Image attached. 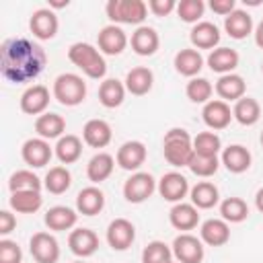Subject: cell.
Wrapping results in <instances>:
<instances>
[{
  "instance_id": "15",
  "label": "cell",
  "mask_w": 263,
  "mask_h": 263,
  "mask_svg": "<svg viewBox=\"0 0 263 263\" xmlns=\"http://www.w3.org/2000/svg\"><path fill=\"white\" fill-rule=\"evenodd\" d=\"M201 117H203V123L210 129H224L232 121V109H230L228 103H224L220 99H214V101L203 105Z\"/></svg>"
},
{
  "instance_id": "2",
  "label": "cell",
  "mask_w": 263,
  "mask_h": 263,
  "mask_svg": "<svg viewBox=\"0 0 263 263\" xmlns=\"http://www.w3.org/2000/svg\"><path fill=\"white\" fill-rule=\"evenodd\" d=\"M164 160L173 166H189L193 158V138L183 127H173L162 138Z\"/></svg>"
},
{
  "instance_id": "16",
  "label": "cell",
  "mask_w": 263,
  "mask_h": 263,
  "mask_svg": "<svg viewBox=\"0 0 263 263\" xmlns=\"http://www.w3.org/2000/svg\"><path fill=\"white\" fill-rule=\"evenodd\" d=\"M68 247L76 257L84 259V257H90V255L97 253L99 236L90 228H74L68 236Z\"/></svg>"
},
{
  "instance_id": "31",
  "label": "cell",
  "mask_w": 263,
  "mask_h": 263,
  "mask_svg": "<svg viewBox=\"0 0 263 263\" xmlns=\"http://www.w3.org/2000/svg\"><path fill=\"white\" fill-rule=\"evenodd\" d=\"M113 168H115V158L111 154H107V152H99V154H95L88 160V164H86V177L92 183H103V181H107L111 177Z\"/></svg>"
},
{
  "instance_id": "47",
  "label": "cell",
  "mask_w": 263,
  "mask_h": 263,
  "mask_svg": "<svg viewBox=\"0 0 263 263\" xmlns=\"http://www.w3.org/2000/svg\"><path fill=\"white\" fill-rule=\"evenodd\" d=\"M148 10L156 16H166L173 10H177V2L175 0H150L148 2Z\"/></svg>"
},
{
  "instance_id": "53",
  "label": "cell",
  "mask_w": 263,
  "mask_h": 263,
  "mask_svg": "<svg viewBox=\"0 0 263 263\" xmlns=\"http://www.w3.org/2000/svg\"><path fill=\"white\" fill-rule=\"evenodd\" d=\"M261 146H263V132H261Z\"/></svg>"
},
{
  "instance_id": "10",
  "label": "cell",
  "mask_w": 263,
  "mask_h": 263,
  "mask_svg": "<svg viewBox=\"0 0 263 263\" xmlns=\"http://www.w3.org/2000/svg\"><path fill=\"white\" fill-rule=\"evenodd\" d=\"M136 240V228L125 218H115L107 226V242L113 251H125Z\"/></svg>"
},
{
  "instance_id": "35",
  "label": "cell",
  "mask_w": 263,
  "mask_h": 263,
  "mask_svg": "<svg viewBox=\"0 0 263 263\" xmlns=\"http://www.w3.org/2000/svg\"><path fill=\"white\" fill-rule=\"evenodd\" d=\"M232 117L240 125H255L259 121V117H261V105L253 97H242V99H238L234 103Z\"/></svg>"
},
{
  "instance_id": "33",
  "label": "cell",
  "mask_w": 263,
  "mask_h": 263,
  "mask_svg": "<svg viewBox=\"0 0 263 263\" xmlns=\"http://www.w3.org/2000/svg\"><path fill=\"white\" fill-rule=\"evenodd\" d=\"M189 195H191V203L197 208V210H210L218 203L220 199V193H218V187L210 181H199L195 183L191 189H189Z\"/></svg>"
},
{
  "instance_id": "41",
  "label": "cell",
  "mask_w": 263,
  "mask_h": 263,
  "mask_svg": "<svg viewBox=\"0 0 263 263\" xmlns=\"http://www.w3.org/2000/svg\"><path fill=\"white\" fill-rule=\"evenodd\" d=\"M212 92H214V86H212V82L208 80V78H191L189 82H187V86H185V95H187V99L191 101V103H210V97H212Z\"/></svg>"
},
{
  "instance_id": "7",
  "label": "cell",
  "mask_w": 263,
  "mask_h": 263,
  "mask_svg": "<svg viewBox=\"0 0 263 263\" xmlns=\"http://www.w3.org/2000/svg\"><path fill=\"white\" fill-rule=\"evenodd\" d=\"M29 251L35 263H58L60 259V245L49 232H35L29 240Z\"/></svg>"
},
{
  "instance_id": "36",
  "label": "cell",
  "mask_w": 263,
  "mask_h": 263,
  "mask_svg": "<svg viewBox=\"0 0 263 263\" xmlns=\"http://www.w3.org/2000/svg\"><path fill=\"white\" fill-rule=\"evenodd\" d=\"M82 154V140L74 134H66L55 144V156L62 164H72Z\"/></svg>"
},
{
  "instance_id": "48",
  "label": "cell",
  "mask_w": 263,
  "mask_h": 263,
  "mask_svg": "<svg viewBox=\"0 0 263 263\" xmlns=\"http://www.w3.org/2000/svg\"><path fill=\"white\" fill-rule=\"evenodd\" d=\"M14 228H16V218H14V214H10L8 210H2V212H0V234L6 236V234H10Z\"/></svg>"
},
{
  "instance_id": "37",
  "label": "cell",
  "mask_w": 263,
  "mask_h": 263,
  "mask_svg": "<svg viewBox=\"0 0 263 263\" xmlns=\"http://www.w3.org/2000/svg\"><path fill=\"white\" fill-rule=\"evenodd\" d=\"M8 203L18 214H35L43 205V197L39 191H14L10 193Z\"/></svg>"
},
{
  "instance_id": "42",
  "label": "cell",
  "mask_w": 263,
  "mask_h": 263,
  "mask_svg": "<svg viewBox=\"0 0 263 263\" xmlns=\"http://www.w3.org/2000/svg\"><path fill=\"white\" fill-rule=\"evenodd\" d=\"M220 148H222V142H220V138L214 132H199L193 138V152L195 154H201V156H218Z\"/></svg>"
},
{
  "instance_id": "24",
  "label": "cell",
  "mask_w": 263,
  "mask_h": 263,
  "mask_svg": "<svg viewBox=\"0 0 263 263\" xmlns=\"http://www.w3.org/2000/svg\"><path fill=\"white\" fill-rule=\"evenodd\" d=\"M238 51L236 49H230V47H216L210 51L208 55V66L212 72H218V74H232V70L238 66Z\"/></svg>"
},
{
  "instance_id": "3",
  "label": "cell",
  "mask_w": 263,
  "mask_h": 263,
  "mask_svg": "<svg viewBox=\"0 0 263 263\" xmlns=\"http://www.w3.org/2000/svg\"><path fill=\"white\" fill-rule=\"evenodd\" d=\"M68 60H70L74 66H78L88 78L99 80V78H103V76L107 74L105 58H103L101 51H99L95 45H90V43H82V41L72 43L70 49H68Z\"/></svg>"
},
{
  "instance_id": "17",
  "label": "cell",
  "mask_w": 263,
  "mask_h": 263,
  "mask_svg": "<svg viewBox=\"0 0 263 263\" xmlns=\"http://www.w3.org/2000/svg\"><path fill=\"white\" fill-rule=\"evenodd\" d=\"M146 160V146L138 140H129L119 146L115 154V162L125 171H138Z\"/></svg>"
},
{
  "instance_id": "18",
  "label": "cell",
  "mask_w": 263,
  "mask_h": 263,
  "mask_svg": "<svg viewBox=\"0 0 263 263\" xmlns=\"http://www.w3.org/2000/svg\"><path fill=\"white\" fill-rule=\"evenodd\" d=\"M113 138L111 125L105 119H88L82 127V140L90 148H105Z\"/></svg>"
},
{
  "instance_id": "44",
  "label": "cell",
  "mask_w": 263,
  "mask_h": 263,
  "mask_svg": "<svg viewBox=\"0 0 263 263\" xmlns=\"http://www.w3.org/2000/svg\"><path fill=\"white\" fill-rule=\"evenodd\" d=\"M203 10H205L203 0H181V2H177V14L185 23H195L197 25L199 18L203 16Z\"/></svg>"
},
{
  "instance_id": "9",
  "label": "cell",
  "mask_w": 263,
  "mask_h": 263,
  "mask_svg": "<svg viewBox=\"0 0 263 263\" xmlns=\"http://www.w3.org/2000/svg\"><path fill=\"white\" fill-rule=\"evenodd\" d=\"M58 27H60V23L51 8H37L29 18V29H31L33 37H37L41 41L53 39L58 33Z\"/></svg>"
},
{
  "instance_id": "4",
  "label": "cell",
  "mask_w": 263,
  "mask_h": 263,
  "mask_svg": "<svg viewBox=\"0 0 263 263\" xmlns=\"http://www.w3.org/2000/svg\"><path fill=\"white\" fill-rule=\"evenodd\" d=\"M84 97H86V82L82 80V76L64 72L53 80V99H58V103L66 107H76L84 101Z\"/></svg>"
},
{
  "instance_id": "14",
  "label": "cell",
  "mask_w": 263,
  "mask_h": 263,
  "mask_svg": "<svg viewBox=\"0 0 263 263\" xmlns=\"http://www.w3.org/2000/svg\"><path fill=\"white\" fill-rule=\"evenodd\" d=\"M97 43H99V51H103L107 55H119L127 45V37H125V31L121 27L107 25L99 31Z\"/></svg>"
},
{
  "instance_id": "25",
  "label": "cell",
  "mask_w": 263,
  "mask_h": 263,
  "mask_svg": "<svg viewBox=\"0 0 263 263\" xmlns=\"http://www.w3.org/2000/svg\"><path fill=\"white\" fill-rule=\"evenodd\" d=\"M245 90H247V84H245V78L238 76V74H224L218 78L216 82V92L220 97V101H238L245 97Z\"/></svg>"
},
{
  "instance_id": "26",
  "label": "cell",
  "mask_w": 263,
  "mask_h": 263,
  "mask_svg": "<svg viewBox=\"0 0 263 263\" xmlns=\"http://www.w3.org/2000/svg\"><path fill=\"white\" fill-rule=\"evenodd\" d=\"M103 208H105V193L95 185L84 187L76 195V210L82 216H97Z\"/></svg>"
},
{
  "instance_id": "23",
  "label": "cell",
  "mask_w": 263,
  "mask_h": 263,
  "mask_svg": "<svg viewBox=\"0 0 263 263\" xmlns=\"http://www.w3.org/2000/svg\"><path fill=\"white\" fill-rule=\"evenodd\" d=\"M189 39L193 43V47L197 49H214L218 43H220V31L214 23L210 21H199L191 33H189Z\"/></svg>"
},
{
  "instance_id": "56",
  "label": "cell",
  "mask_w": 263,
  "mask_h": 263,
  "mask_svg": "<svg viewBox=\"0 0 263 263\" xmlns=\"http://www.w3.org/2000/svg\"><path fill=\"white\" fill-rule=\"evenodd\" d=\"M171 263H175V261H171Z\"/></svg>"
},
{
  "instance_id": "45",
  "label": "cell",
  "mask_w": 263,
  "mask_h": 263,
  "mask_svg": "<svg viewBox=\"0 0 263 263\" xmlns=\"http://www.w3.org/2000/svg\"><path fill=\"white\" fill-rule=\"evenodd\" d=\"M218 166H220L218 156H201V154H193V158H191V162H189L191 173H193L195 177H203V179L216 175Z\"/></svg>"
},
{
  "instance_id": "12",
  "label": "cell",
  "mask_w": 263,
  "mask_h": 263,
  "mask_svg": "<svg viewBox=\"0 0 263 263\" xmlns=\"http://www.w3.org/2000/svg\"><path fill=\"white\" fill-rule=\"evenodd\" d=\"M49 105V88L43 84H33L21 95V111L27 115H43Z\"/></svg>"
},
{
  "instance_id": "50",
  "label": "cell",
  "mask_w": 263,
  "mask_h": 263,
  "mask_svg": "<svg viewBox=\"0 0 263 263\" xmlns=\"http://www.w3.org/2000/svg\"><path fill=\"white\" fill-rule=\"evenodd\" d=\"M255 43L263 49V18H261V23L255 27Z\"/></svg>"
},
{
  "instance_id": "19",
  "label": "cell",
  "mask_w": 263,
  "mask_h": 263,
  "mask_svg": "<svg viewBox=\"0 0 263 263\" xmlns=\"http://www.w3.org/2000/svg\"><path fill=\"white\" fill-rule=\"evenodd\" d=\"M199 238L201 242L210 245V247H222L230 240V228L228 222L222 218H210L201 224L199 228Z\"/></svg>"
},
{
  "instance_id": "46",
  "label": "cell",
  "mask_w": 263,
  "mask_h": 263,
  "mask_svg": "<svg viewBox=\"0 0 263 263\" xmlns=\"http://www.w3.org/2000/svg\"><path fill=\"white\" fill-rule=\"evenodd\" d=\"M23 261V251L14 240L2 238L0 240V263H21Z\"/></svg>"
},
{
  "instance_id": "5",
  "label": "cell",
  "mask_w": 263,
  "mask_h": 263,
  "mask_svg": "<svg viewBox=\"0 0 263 263\" xmlns=\"http://www.w3.org/2000/svg\"><path fill=\"white\" fill-rule=\"evenodd\" d=\"M107 16L121 25H140L148 14V4L144 0H109Z\"/></svg>"
},
{
  "instance_id": "20",
  "label": "cell",
  "mask_w": 263,
  "mask_h": 263,
  "mask_svg": "<svg viewBox=\"0 0 263 263\" xmlns=\"http://www.w3.org/2000/svg\"><path fill=\"white\" fill-rule=\"evenodd\" d=\"M168 222H171L173 228L187 232V230H193V228L199 224V212H197V208H195L193 203H183V201H179V203H175V205L171 208V212H168Z\"/></svg>"
},
{
  "instance_id": "28",
  "label": "cell",
  "mask_w": 263,
  "mask_h": 263,
  "mask_svg": "<svg viewBox=\"0 0 263 263\" xmlns=\"http://www.w3.org/2000/svg\"><path fill=\"white\" fill-rule=\"evenodd\" d=\"M66 129V119L58 113H43L35 119V132L43 140H60Z\"/></svg>"
},
{
  "instance_id": "1",
  "label": "cell",
  "mask_w": 263,
  "mask_h": 263,
  "mask_svg": "<svg viewBox=\"0 0 263 263\" xmlns=\"http://www.w3.org/2000/svg\"><path fill=\"white\" fill-rule=\"evenodd\" d=\"M45 62L43 47L25 37L6 39L0 47V74L14 84L35 80L43 72Z\"/></svg>"
},
{
  "instance_id": "22",
  "label": "cell",
  "mask_w": 263,
  "mask_h": 263,
  "mask_svg": "<svg viewBox=\"0 0 263 263\" xmlns=\"http://www.w3.org/2000/svg\"><path fill=\"white\" fill-rule=\"evenodd\" d=\"M152 84H154V74L146 66H136L125 76V90L136 97L148 95L152 90Z\"/></svg>"
},
{
  "instance_id": "29",
  "label": "cell",
  "mask_w": 263,
  "mask_h": 263,
  "mask_svg": "<svg viewBox=\"0 0 263 263\" xmlns=\"http://www.w3.org/2000/svg\"><path fill=\"white\" fill-rule=\"evenodd\" d=\"M222 164L230 173L240 175V173L249 171V166H251V152L245 146H240V144H232V146L224 148V152H222Z\"/></svg>"
},
{
  "instance_id": "52",
  "label": "cell",
  "mask_w": 263,
  "mask_h": 263,
  "mask_svg": "<svg viewBox=\"0 0 263 263\" xmlns=\"http://www.w3.org/2000/svg\"><path fill=\"white\" fill-rule=\"evenodd\" d=\"M49 6H53V8H64V6H68V2H49Z\"/></svg>"
},
{
  "instance_id": "27",
  "label": "cell",
  "mask_w": 263,
  "mask_h": 263,
  "mask_svg": "<svg viewBox=\"0 0 263 263\" xmlns=\"http://www.w3.org/2000/svg\"><path fill=\"white\" fill-rule=\"evenodd\" d=\"M201 68H203V58H201V53L197 49L185 47V49H179L177 51V55H175V70L181 76L195 78Z\"/></svg>"
},
{
  "instance_id": "30",
  "label": "cell",
  "mask_w": 263,
  "mask_h": 263,
  "mask_svg": "<svg viewBox=\"0 0 263 263\" xmlns=\"http://www.w3.org/2000/svg\"><path fill=\"white\" fill-rule=\"evenodd\" d=\"M76 220H78V214L68 205H53L45 212V226L55 232L70 230L76 224Z\"/></svg>"
},
{
  "instance_id": "8",
  "label": "cell",
  "mask_w": 263,
  "mask_h": 263,
  "mask_svg": "<svg viewBox=\"0 0 263 263\" xmlns=\"http://www.w3.org/2000/svg\"><path fill=\"white\" fill-rule=\"evenodd\" d=\"M156 189V181L150 173H134L123 183V197L129 203H142L146 201Z\"/></svg>"
},
{
  "instance_id": "39",
  "label": "cell",
  "mask_w": 263,
  "mask_h": 263,
  "mask_svg": "<svg viewBox=\"0 0 263 263\" xmlns=\"http://www.w3.org/2000/svg\"><path fill=\"white\" fill-rule=\"evenodd\" d=\"M220 214H222V220L230 222V224H238L242 220H247L249 216V205L245 199L240 197H226L222 203H220Z\"/></svg>"
},
{
  "instance_id": "38",
  "label": "cell",
  "mask_w": 263,
  "mask_h": 263,
  "mask_svg": "<svg viewBox=\"0 0 263 263\" xmlns=\"http://www.w3.org/2000/svg\"><path fill=\"white\" fill-rule=\"evenodd\" d=\"M70 185H72V175L66 166H51L43 179V187L53 195L66 193L70 189Z\"/></svg>"
},
{
  "instance_id": "6",
  "label": "cell",
  "mask_w": 263,
  "mask_h": 263,
  "mask_svg": "<svg viewBox=\"0 0 263 263\" xmlns=\"http://www.w3.org/2000/svg\"><path fill=\"white\" fill-rule=\"evenodd\" d=\"M173 255L179 263H201L203 261V242L201 238L181 232L173 240Z\"/></svg>"
},
{
  "instance_id": "43",
  "label": "cell",
  "mask_w": 263,
  "mask_h": 263,
  "mask_svg": "<svg viewBox=\"0 0 263 263\" xmlns=\"http://www.w3.org/2000/svg\"><path fill=\"white\" fill-rule=\"evenodd\" d=\"M173 249L162 240H152L142 251V263H171Z\"/></svg>"
},
{
  "instance_id": "51",
  "label": "cell",
  "mask_w": 263,
  "mask_h": 263,
  "mask_svg": "<svg viewBox=\"0 0 263 263\" xmlns=\"http://www.w3.org/2000/svg\"><path fill=\"white\" fill-rule=\"evenodd\" d=\"M255 205H257V210L263 214V187L257 191V195H255Z\"/></svg>"
},
{
  "instance_id": "49",
  "label": "cell",
  "mask_w": 263,
  "mask_h": 263,
  "mask_svg": "<svg viewBox=\"0 0 263 263\" xmlns=\"http://www.w3.org/2000/svg\"><path fill=\"white\" fill-rule=\"evenodd\" d=\"M210 8H212L216 14H222L224 18H226L230 12L236 10V8H234V0H210Z\"/></svg>"
},
{
  "instance_id": "32",
  "label": "cell",
  "mask_w": 263,
  "mask_h": 263,
  "mask_svg": "<svg viewBox=\"0 0 263 263\" xmlns=\"http://www.w3.org/2000/svg\"><path fill=\"white\" fill-rule=\"evenodd\" d=\"M224 29L232 39H245L247 35L253 33V18L247 10L236 8L224 18Z\"/></svg>"
},
{
  "instance_id": "13",
  "label": "cell",
  "mask_w": 263,
  "mask_h": 263,
  "mask_svg": "<svg viewBox=\"0 0 263 263\" xmlns=\"http://www.w3.org/2000/svg\"><path fill=\"white\" fill-rule=\"evenodd\" d=\"M158 193L166 199V201H173V203H179L187 193H189V183L187 179L177 173V171H171V173H164L158 181Z\"/></svg>"
},
{
  "instance_id": "21",
  "label": "cell",
  "mask_w": 263,
  "mask_h": 263,
  "mask_svg": "<svg viewBox=\"0 0 263 263\" xmlns=\"http://www.w3.org/2000/svg\"><path fill=\"white\" fill-rule=\"evenodd\" d=\"M132 49L138 55H154L158 45H160V37L152 27L140 25L134 33H132Z\"/></svg>"
},
{
  "instance_id": "55",
  "label": "cell",
  "mask_w": 263,
  "mask_h": 263,
  "mask_svg": "<svg viewBox=\"0 0 263 263\" xmlns=\"http://www.w3.org/2000/svg\"><path fill=\"white\" fill-rule=\"evenodd\" d=\"M261 72H263V64H261Z\"/></svg>"
},
{
  "instance_id": "34",
  "label": "cell",
  "mask_w": 263,
  "mask_h": 263,
  "mask_svg": "<svg viewBox=\"0 0 263 263\" xmlns=\"http://www.w3.org/2000/svg\"><path fill=\"white\" fill-rule=\"evenodd\" d=\"M125 99V84L117 78H107L99 86V101L107 109H115Z\"/></svg>"
},
{
  "instance_id": "40",
  "label": "cell",
  "mask_w": 263,
  "mask_h": 263,
  "mask_svg": "<svg viewBox=\"0 0 263 263\" xmlns=\"http://www.w3.org/2000/svg\"><path fill=\"white\" fill-rule=\"evenodd\" d=\"M8 189H10V193H14V191H39L41 189V179L33 171L21 168V171H14L10 175Z\"/></svg>"
},
{
  "instance_id": "54",
  "label": "cell",
  "mask_w": 263,
  "mask_h": 263,
  "mask_svg": "<svg viewBox=\"0 0 263 263\" xmlns=\"http://www.w3.org/2000/svg\"><path fill=\"white\" fill-rule=\"evenodd\" d=\"M72 263H84V261H72Z\"/></svg>"
},
{
  "instance_id": "11",
  "label": "cell",
  "mask_w": 263,
  "mask_h": 263,
  "mask_svg": "<svg viewBox=\"0 0 263 263\" xmlns=\"http://www.w3.org/2000/svg\"><path fill=\"white\" fill-rule=\"evenodd\" d=\"M21 156H23V160L29 166L41 168V166L49 164L53 152H51V146H49L47 140H43V138H29L23 144V148H21Z\"/></svg>"
}]
</instances>
